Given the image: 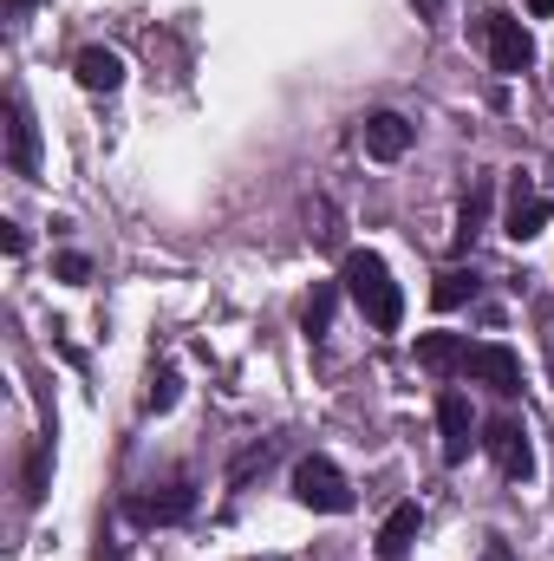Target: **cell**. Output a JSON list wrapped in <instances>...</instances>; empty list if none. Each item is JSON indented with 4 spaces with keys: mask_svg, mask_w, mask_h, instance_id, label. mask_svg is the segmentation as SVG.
I'll return each instance as SVG.
<instances>
[{
    "mask_svg": "<svg viewBox=\"0 0 554 561\" xmlns=\"http://www.w3.org/2000/svg\"><path fill=\"white\" fill-rule=\"evenodd\" d=\"M131 523H143V529H170V523H183L189 510H196V490L176 477V483H157V490H138L131 503Z\"/></svg>",
    "mask_w": 554,
    "mask_h": 561,
    "instance_id": "6",
    "label": "cell"
},
{
    "mask_svg": "<svg viewBox=\"0 0 554 561\" xmlns=\"http://www.w3.org/2000/svg\"><path fill=\"white\" fill-rule=\"evenodd\" d=\"M463 379L489 386L496 399H516L522 392V359L509 346H463Z\"/></svg>",
    "mask_w": 554,
    "mask_h": 561,
    "instance_id": "5",
    "label": "cell"
},
{
    "mask_svg": "<svg viewBox=\"0 0 554 561\" xmlns=\"http://www.w3.org/2000/svg\"><path fill=\"white\" fill-rule=\"evenodd\" d=\"M293 503L313 510V516H346L353 510V483L339 477L333 457H300L293 463Z\"/></svg>",
    "mask_w": 554,
    "mask_h": 561,
    "instance_id": "3",
    "label": "cell"
},
{
    "mask_svg": "<svg viewBox=\"0 0 554 561\" xmlns=\"http://www.w3.org/2000/svg\"><path fill=\"white\" fill-rule=\"evenodd\" d=\"M307 222H313V242H320V249H339V216H333L326 203H313Z\"/></svg>",
    "mask_w": 554,
    "mask_h": 561,
    "instance_id": "17",
    "label": "cell"
},
{
    "mask_svg": "<svg viewBox=\"0 0 554 561\" xmlns=\"http://www.w3.org/2000/svg\"><path fill=\"white\" fill-rule=\"evenodd\" d=\"M99 561H125V549H112V542H105V549H99Z\"/></svg>",
    "mask_w": 554,
    "mask_h": 561,
    "instance_id": "23",
    "label": "cell"
},
{
    "mask_svg": "<svg viewBox=\"0 0 554 561\" xmlns=\"http://www.w3.org/2000/svg\"><path fill=\"white\" fill-rule=\"evenodd\" d=\"M412 125L399 118V112H366L359 118V144H366V157H379V163H399L405 150H412Z\"/></svg>",
    "mask_w": 554,
    "mask_h": 561,
    "instance_id": "9",
    "label": "cell"
},
{
    "mask_svg": "<svg viewBox=\"0 0 554 561\" xmlns=\"http://www.w3.org/2000/svg\"><path fill=\"white\" fill-rule=\"evenodd\" d=\"M72 72H79L85 92H118V85H125V59L105 53V46H85V53L72 59Z\"/></svg>",
    "mask_w": 554,
    "mask_h": 561,
    "instance_id": "12",
    "label": "cell"
},
{
    "mask_svg": "<svg viewBox=\"0 0 554 561\" xmlns=\"http://www.w3.org/2000/svg\"><path fill=\"white\" fill-rule=\"evenodd\" d=\"M333 287H313V300H307V313H300V327H307V340H320L326 333V320H333Z\"/></svg>",
    "mask_w": 554,
    "mask_h": 561,
    "instance_id": "16",
    "label": "cell"
},
{
    "mask_svg": "<svg viewBox=\"0 0 554 561\" xmlns=\"http://www.w3.org/2000/svg\"><path fill=\"white\" fill-rule=\"evenodd\" d=\"M417 366L437 373V379L463 373V340H457V333H417Z\"/></svg>",
    "mask_w": 554,
    "mask_h": 561,
    "instance_id": "13",
    "label": "cell"
},
{
    "mask_svg": "<svg viewBox=\"0 0 554 561\" xmlns=\"http://www.w3.org/2000/svg\"><path fill=\"white\" fill-rule=\"evenodd\" d=\"M483 222H489V183L476 176V183H470V196H463V209H457V242L470 249V242L483 236Z\"/></svg>",
    "mask_w": 554,
    "mask_h": 561,
    "instance_id": "14",
    "label": "cell"
},
{
    "mask_svg": "<svg viewBox=\"0 0 554 561\" xmlns=\"http://www.w3.org/2000/svg\"><path fill=\"white\" fill-rule=\"evenodd\" d=\"M59 280H92V262L85 255H59Z\"/></svg>",
    "mask_w": 554,
    "mask_h": 561,
    "instance_id": "20",
    "label": "cell"
},
{
    "mask_svg": "<svg viewBox=\"0 0 554 561\" xmlns=\"http://www.w3.org/2000/svg\"><path fill=\"white\" fill-rule=\"evenodd\" d=\"M170 405H176V373L163 366V373L150 379V412H170Z\"/></svg>",
    "mask_w": 554,
    "mask_h": 561,
    "instance_id": "19",
    "label": "cell"
},
{
    "mask_svg": "<svg viewBox=\"0 0 554 561\" xmlns=\"http://www.w3.org/2000/svg\"><path fill=\"white\" fill-rule=\"evenodd\" d=\"M483 450L496 457V470L509 483H529L535 477V450H529V424L522 419H489L483 424Z\"/></svg>",
    "mask_w": 554,
    "mask_h": 561,
    "instance_id": "4",
    "label": "cell"
},
{
    "mask_svg": "<svg viewBox=\"0 0 554 561\" xmlns=\"http://www.w3.org/2000/svg\"><path fill=\"white\" fill-rule=\"evenodd\" d=\"M7 163H13L20 176H33V170H39V131H33V112H26V99H20V92L7 99Z\"/></svg>",
    "mask_w": 554,
    "mask_h": 561,
    "instance_id": "10",
    "label": "cell"
},
{
    "mask_svg": "<svg viewBox=\"0 0 554 561\" xmlns=\"http://www.w3.org/2000/svg\"><path fill=\"white\" fill-rule=\"evenodd\" d=\"M339 287L353 294V307L366 313V327L399 333V320H405V294H399V280H392V268H385V255L353 249V255H346V268H339Z\"/></svg>",
    "mask_w": 554,
    "mask_h": 561,
    "instance_id": "1",
    "label": "cell"
},
{
    "mask_svg": "<svg viewBox=\"0 0 554 561\" xmlns=\"http://www.w3.org/2000/svg\"><path fill=\"white\" fill-rule=\"evenodd\" d=\"M476 39H483V53H489V66L496 72H529L535 66V39H529V26L516 20V13H503V7H489V13H476Z\"/></svg>",
    "mask_w": 554,
    "mask_h": 561,
    "instance_id": "2",
    "label": "cell"
},
{
    "mask_svg": "<svg viewBox=\"0 0 554 561\" xmlns=\"http://www.w3.org/2000/svg\"><path fill=\"white\" fill-rule=\"evenodd\" d=\"M430 300L450 313V307H463V300H476V268H443L437 287H430Z\"/></svg>",
    "mask_w": 554,
    "mask_h": 561,
    "instance_id": "15",
    "label": "cell"
},
{
    "mask_svg": "<svg viewBox=\"0 0 554 561\" xmlns=\"http://www.w3.org/2000/svg\"><path fill=\"white\" fill-rule=\"evenodd\" d=\"M417 529H424V510H417V503H399V510L379 523L372 556H379V561H405V556H412V542H417Z\"/></svg>",
    "mask_w": 554,
    "mask_h": 561,
    "instance_id": "11",
    "label": "cell"
},
{
    "mask_svg": "<svg viewBox=\"0 0 554 561\" xmlns=\"http://www.w3.org/2000/svg\"><path fill=\"white\" fill-rule=\"evenodd\" d=\"M549 366H554V333H549Z\"/></svg>",
    "mask_w": 554,
    "mask_h": 561,
    "instance_id": "24",
    "label": "cell"
},
{
    "mask_svg": "<svg viewBox=\"0 0 554 561\" xmlns=\"http://www.w3.org/2000/svg\"><path fill=\"white\" fill-rule=\"evenodd\" d=\"M46 496V444H33V457H26V503H39Z\"/></svg>",
    "mask_w": 554,
    "mask_h": 561,
    "instance_id": "18",
    "label": "cell"
},
{
    "mask_svg": "<svg viewBox=\"0 0 554 561\" xmlns=\"http://www.w3.org/2000/svg\"><path fill=\"white\" fill-rule=\"evenodd\" d=\"M0 249H7V255H26V236H20L13 222H0Z\"/></svg>",
    "mask_w": 554,
    "mask_h": 561,
    "instance_id": "21",
    "label": "cell"
},
{
    "mask_svg": "<svg viewBox=\"0 0 554 561\" xmlns=\"http://www.w3.org/2000/svg\"><path fill=\"white\" fill-rule=\"evenodd\" d=\"M549 216H554V203L529 183V176H516L509 183V209H503V236H516V242H535L542 229H549Z\"/></svg>",
    "mask_w": 554,
    "mask_h": 561,
    "instance_id": "7",
    "label": "cell"
},
{
    "mask_svg": "<svg viewBox=\"0 0 554 561\" xmlns=\"http://www.w3.org/2000/svg\"><path fill=\"white\" fill-rule=\"evenodd\" d=\"M437 437H443V463H463V457H470V444H483L463 392H437Z\"/></svg>",
    "mask_w": 554,
    "mask_h": 561,
    "instance_id": "8",
    "label": "cell"
},
{
    "mask_svg": "<svg viewBox=\"0 0 554 561\" xmlns=\"http://www.w3.org/2000/svg\"><path fill=\"white\" fill-rule=\"evenodd\" d=\"M529 13H542V20H549V13H554V0H529Z\"/></svg>",
    "mask_w": 554,
    "mask_h": 561,
    "instance_id": "22",
    "label": "cell"
}]
</instances>
